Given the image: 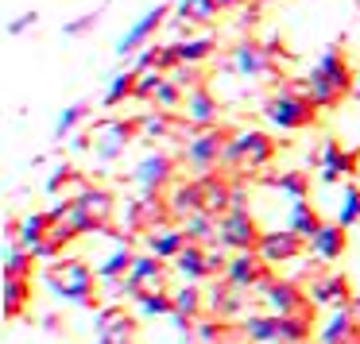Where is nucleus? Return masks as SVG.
<instances>
[{
    "label": "nucleus",
    "mask_w": 360,
    "mask_h": 344,
    "mask_svg": "<svg viewBox=\"0 0 360 344\" xmlns=\"http://www.w3.org/2000/svg\"><path fill=\"white\" fill-rule=\"evenodd\" d=\"M217 4H221V12H233V8H244L248 0H217Z\"/></svg>",
    "instance_id": "obj_51"
},
{
    "label": "nucleus",
    "mask_w": 360,
    "mask_h": 344,
    "mask_svg": "<svg viewBox=\"0 0 360 344\" xmlns=\"http://www.w3.org/2000/svg\"><path fill=\"white\" fill-rule=\"evenodd\" d=\"M143 244H148V251L151 256H159V259H167V263H174L179 259V251L186 248V232L182 228H174V225H159V228H151V232H143Z\"/></svg>",
    "instance_id": "obj_22"
},
{
    "label": "nucleus",
    "mask_w": 360,
    "mask_h": 344,
    "mask_svg": "<svg viewBox=\"0 0 360 344\" xmlns=\"http://www.w3.org/2000/svg\"><path fill=\"white\" fill-rule=\"evenodd\" d=\"M244 340L248 344H283V317L279 313H252V317H244Z\"/></svg>",
    "instance_id": "obj_24"
},
{
    "label": "nucleus",
    "mask_w": 360,
    "mask_h": 344,
    "mask_svg": "<svg viewBox=\"0 0 360 344\" xmlns=\"http://www.w3.org/2000/svg\"><path fill=\"white\" fill-rule=\"evenodd\" d=\"M244 290H236L229 279H213V286L205 290V310L213 313V317H221V321H233V317H240L244 313Z\"/></svg>",
    "instance_id": "obj_15"
},
{
    "label": "nucleus",
    "mask_w": 360,
    "mask_h": 344,
    "mask_svg": "<svg viewBox=\"0 0 360 344\" xmlns=\"http://www.w3.org/2000/svg\"><path fill=\"white\" fill-rule=\"evenodd\" d=\"M202 186H205V209H210L213 217L229 213V194H233V182L217 178V174H202Z\"/></svg>",
    "instance_id": "obj_35"
},
{
    "label": "nucleus",
    "mask_w": 360,
    "mask_h": 344,
    "mask_svg": "<svg viewBox=\"0 0 360 344\" xmlns=\"http://www.w3.org/2000/svg\"><path fill=\"white\" fill-rule=\"evenodd\" d=\"M140 317H174V294L171 290H143L136 298Z\"/></svg>",
    "instance_id": "obj_34"
},
{
    "label": "nucleus",
    "mask_w": 360,
    "mask_h": 344,
    "mask_svg": "<svg viewBox=\"0 0 360 344\" xmlns=\"http://www.w3.org/2000/svg\"><path fill=\"white\" fill-rule=\"evenodd\" d=\"M217 220L221 217H213L210 209H198V213H190V217L182 220V232H186V240H194V244H217Z\"/></svg>",
    "instance_id": "obj_32"
},
{
    "label": "nucleus",
    "mask_w": 360,
    "mask_h": 344,
    "mask_svg": "<svg viewBox=\"0 0 360 344\" xmlns=\"http://www.w3.org/2000/svg\"><path fill=\"white\" fill-rule=\"evenodd\" d=\"M321 225H326V220L318 217V209H314V205L306 201V197H298V201H290V213H287V228H295V232L302 236L306 244L314 240V232H318Z\"/></svg>",
    "instance_id": "obj_28"
},
{
    "label": "nucleus",
    "mask_w": 360,
    "mask_h": 344,
    "mask_svg": "<svg viewBox=\"0 0 360 344\" xmlns=\"http://www.w3.org/2000/svg\"><path fill=\"white\" fill-rule=\"evenodd\" d=\"M356 344H360V340H356Z\"/></svg>",
    "instance_id": "obj_54"
},
{
    "label": "nucleus",
    "mask_w": 360,
    "mask_h": 344,
    "mask_svg": "<svg viewBox=\"0 0 360 344\" xmlns=\"http://www.w3.org/2000/svg\"><path fill=\"white\" fill-rule=\"evenodd\" d=\"M171 294H174V313H179V317H190V321L202 317V310H205L202 282H182L179 290H171Z\"/></svg>",
    "instance_id": "obj_31"
},
{
    "label": "nucleus",
    "mask_w": 360,
    "mask_h": 344,
    "mask_svg": "<svg viewBox=\"0 0 360 344\" xmlns=\"http://www.w3.org/2000/svg\"><path fill=\"white\" fill-rule=\"evenodd\" d=\"M306 93L314 97L318 109H337L349 93H356V74H352V66H349L341 47L321 51V58L306 74Z\"/></svg>",
    "instance_id": "obj_1"
},
{
    "label": "nucleus",
    "mask_w": 360,
    "mask_h": 344,
    "mask_svg": "<svg viewBox=\"0 0 360 344\" xmlns=\"http://www.w3.org/2000/svg\"><path fill=\"white\" fill-rule=\"evenodd\" d=\"M151 105H155V109H163V112H179L182 105H186V89H182L179 81H174L171 74H167L163 86L155 89V101H151Z\"/></svg>",
    "instance_id": "obj_39"
},
{
    "label": "nucleus",
    "mask_w": 360,
    "mask_h": 344,
    "mask_svg": "<svg viewBox=\"0 0 360 344\" xmlns=\"http://www.w3.org/2000/svg\"><path fill=\"white\" fill-rule=\"evenodd\" d=\"M271 263H264V256L259 251H233V259H229V271L225 279L233 282L236 290H259L267 279H271V271H267Z\"/></svg>",
    "instance_id": "obj_13"
},
{
    "label": "nucleus",
    "mask_w": 360,
    "mask_h": 344,
    "mask_svg": "<svg viewBox=\"0 0 360 344\" xmlns=\"http://www.w3.org/2000/svg\"><path fill=\"white\" fill-rule=\"evenodd\" d=\"M259 294H264L267 313H279V317L310 310V294H302L298 282H290V279H267L264 286H259Z\"/></svg>",
    "instance_id": "obj_12"
},
{
    "label": "nucleus",
    "mask_w": 360,
    "mask_h": 344,
    "mask_svg": "<svg viewBox=\"0 0 360 344\" xmlns=\"http://www.w3.org/2000/svg\"><path fill=\"white\" fill-rule=\"evenodd\" d=\"M74 205H78L82 213H89V217H97L101 225H109V217H112V194L105 186H82L78 194H74Z\"/></svg>",
    "instance_id": "obj_26"
},
{
    "label": "nucleus",
    "mask_w": 360,
    "mask_h": 344,
    "mask_svg": "<svg viewBox=\"0 0 360 344\" xmlns=\"http://www.w3.org/2000/svg\"><path fill=\"white\" fill-rule=\"evenodd\" d=\"M43 282L55 290L63 302H74L82 310H101V294H97V271L82 259H55L43 271Z\"/></svg>",
    "instance_id": "obj_2"
},
{
    "label": "nucleus",
    "mask_w": 360,
    "mask_h": 344,
    "mask_svg": "<svg viewBox=\"0 0 360 344\" xmlns=\"http://www.w3.org/2000/svg\"><path fill=\"white\" fill-rule=\"evenodd\" d=\"M225 333H229L225 321L213 317V313H210V317H198V325H194V336L202 344H221V340H225Z\"/></svg>",
    "instance_id": "obj_42"
},
{
    "label": "nucleus",
    "mask_w": 360,
    "mask_h": 344,
    "mask_svg": "<svg viewBox=\"0 0 360 344\" xmlns=\"http://www.w3.org/2000/svg\"><path fill=\"white\" fill-rule=\"evenodd\" d=\"M35 24H39V12H24V16H16L8 24V35H24L27 27H35Z\"/></svg>",
    "instance_id": "obj_48"
},
{
    "label": "nucleus",
    "mask_w": 360,
    "mask_h": 344,
    "mask_svg": "<svg viewBox=\"0 0 360 344\" xmlns=\"http://www.w3.org/2000/svg\"><path fill=\"white\" fill-rule=\"evenodd\" d=\"M35 263H39V259H35L24 244H8V256H4V274H12V279H32Z\"/></svg>",
    "instance_id": "obj_38"
},
{
    "label": "nucleus",
    "mask_w": 360,
    "mask_h": 344,
    "mask_svg": "<svg viewBox=\"0 0 360 344\" xmlns=\"http://www.w3.org/2000/svg\"><path fill=\"white\" fill-rule=\"evenodd\" d=\"M167 205H171V213H174L179 220H186L190 213L205 209V186H202V178H179V182L171 186Z\"/></svg>",
    "instance_id": "obj_20"
},
{
    "label": "nucleus",
    "mask_w": 360,
    "mask_h": 344,
    "mask_svg": "<svg viewBox=\"0 0 360 344\" xmlns=\"http://www.w3.org/2000/svg\"><path fill=\"white\" fill-rule=\"evenodd\" d=\"M356 340H360V313L352 305L333 310V317L318 333V344H356Z\"/></svg>",
    "instance_id": "obj_16"
},
{
    "label": "nucleus",
    "mask_w": 360,
    "mask_h": 344,
    "mask_svg": "<svg viewBox=\"0 0 360 344\" xmlns=\"http://www.w3.org/2000/svg\"><path fill=\"white\" fill-rule=\"evenodd\" d=\"M310 302H314V305H333V310L349 305V302H352V286H349V279H345L341 271H333V274H318V279L310 282Z\"/></svg>",
    "instance_id": "obj_19"
},
{
    "label": "nucleus",
    "mask_w": 360,
    "mask_h": 344,
    "mask_svg": "<svg viewBox=\"0 0 360 344\" xmlns=\"http://www.w3.org/2000/svg\"><path fill=\"white\" fill-rule=\"evenodd\" d=\"M275 151H279V143H275L267 132H259V128H244V132H233V140L225 143V159H221V166L264 171V166H271Z\"/></svg>",
    "instance_id": "obj_5"
},
{
    "label": "nucleus",
    "mask_w": 360,
    "mask_h": 344,
    "mask_svg": "<svg viewBox=\"0 0 360 344\" xmlns=\"http://www.w3.org/2000/svg\"><path fill=\"white\" fill-rule=\"evenodd\" d=\"M337 220H341L345 228L360 225V186L356 182H345V194H341V209H337Z\"/></svg>",
    "instance_id": "obj_41"
},
{
    "label": "nucleus",
    "mask_w": 360,
    "mask_h": 344,
    "mask_svg": "<svg viewBox=\"0 0 360 344\" xmlns=\"http://www.w3.org/2000/svg\"><path fill=\"white\" fill-rule=\"evenodd\" d=\"M171 16H174V8L171 4H155V8H148L140 20H136L132 27H128L124 35L117 39V55L120 58H128V55H140L143 47H148L151 39H155L159 32H163L167 24H171Z\"/></svg>",
    "instance_id": "obj_8"
},
{
    "label": "nucleus",
    "mask_w": 360,
    "mask_h": 344,
    "mask_svg": "<svg viewBox=\"0 0 360 344\" xmlns=\"http://www.w3.org/2000/svg\"><path fill=\"white\" fill-rule=\"evenodd\" d=\"M86 117H89V101H74L70 109H63V117H58V124H55V140L74 135L82 124H86Z\"/></svg>",
    "instance_id": "obj_40"
},
{
    "label": "nucleus",
    "mask_w": 360,
    "mask_h": 344,
    "mask_svg": "<svg viewBox=\"0 0 360 344\" xmlns=\"http://www.w3.org/2000/svg\"><path fill=\"white\" fill-rule=\"evenodd\" d=\"M310 163H321V186H337L341 178H356L360 171V147H341L337 140H326Z\"/></svg>",
    "instance_id": "obj_9"
},
{
    "label": "nucleus",
    "mask_w": 360,
    "mask_h": 344,
    "mask_svg": "<svg viewBox=\"0 0 360 344\" xmlns=\"http://www.w3.org/2000/svg\"><path fill=\"white\" fill-rule=\"evenodd\" d=\"M159 58H163V47H159V43H148V47L140 51V58H136V66L132 70H159Z\"/></svg>",
    "instance_id": "obj_47"
},
{
    "label": "nucleus",
    "mask_w": 360,
    "mask_h": 344,
    "mask_svg": "<svg viewBox=\"0 0 360 344\" xmlns=\"http://www.w3.org/2000/svg\"><path fill=\"white\" fill-rule=\"evenodd\" d=\"M229 209H248V186L233 182V194H229Z\"/></svg>",
    "instance_id": "obj_49"
},
{
    "label": "nucleus",
    "mask_w": 360,
    "mask_h": 344,
    "mask_svg": "<svg viewBox=\"0 0 360 344\" xmlns=\"http://www.w3.org/2000/svg\"><path fill=\"white\" fill-rule=\"evenodd\" d=\"M345 251H349V228H345L341 220H333V225H321L318 232H314L310 256H318L321 263H337Z\"/></svg>",
    "instance_id": "obj_18"
},
{
    "label": "nucleus",
    "mask_w": 360,
    "mask_h": 344,
    "mask_svg": "<svg viewBox=\"0 0 360 344\" xmlns=\"http://www.w3.org/2000/svg\"><path fill=\"white\" fill-rule=\"evenodd\" d=\"M264 186H271V190H279V194H287L290 201H298V197H306V194H310V178H306L302 171L267 174V178H264Z\"/></svg>",
    "instance_id": "obj_36"
},
{
    "label": "nucleus",
    "mask_w": 360,
    "mask_h": 344,
    "mask_svg": "<svg viewBox=\"0 0 360 344\" xmlns=\"http://www.w3.org/2000/svg\"><path fill=\"white\" fill-rule=\"evenodd\" d=\"M120 240V248L112 251L105 263H97V279L101 282H109V279H124L128 271H132V263H136V251H132V236H117Z\"/></svg>",
    "instance_id": "obj_27"
},
{
    "label": "nucleus",
    "mask_w": 360,
    "mask_h": 344,
    "mask_svg": "<svg viewBox=\"0 0 360 344\" xmlns=\"http://www.w3.org/2000/svg\"><path fill=\"white\" fill-rule=\"evenodd\" d=\"M101 12H105V8H97V12H86V16L70 20V24L63 27V32H66V39H82V35H89V32L97 27V20H101Z\"/></svg>",
    "instance_id": "obj_45"
},
{
    "label": "nucleus",
    "mask_w": 360,
    "mask_h": 344,
    "mask_svg": "<svg viewBox=\"0 0 360 344\" xmlns=\"http://www.w3.org/2000/svg\"><path fill=\"white\" fill-rule=\"evenodd\" d=\"M70 182H78V186H86V182L78 178V171H74L70 163H58V166H55V174L47 178V194H55V197H58L66 186H70Z\"/></svg>",
    "instance_id": "obj_44"
},
{
    "label": "nucleus",
    "mask_w": 360,
    "mask_h": 344,
    "mask_svg": "<svg viewBox=\"0 0 360 344\" xmlns=\"http://www.w3.org/2000/svg\"><path fill=\"white\" fill-rule=\"evenodd\" d=\"M182 109H186V120L194 128H213L221 117V101L213 97V89L205 86V81L194 89H186V105H182Z\"/></svg>",
    "instance_id": "obj_17"
},
{
    "label": "nucleus",
    "mask_w": 360,
    "mask_h": 344,
    "mask_svg": "<svg viewBox=\"0 0 360 344\" xmlns=\"http://www.w3.org/2000/svg\"><path fill=\"white\" fill-rule=\"evenodd\" d=\"M174 271L182 274V282H205L210 279V244L190 240L186 248L179 251V259H174Z\"/></svg>",
    "instance_id": "obj_23"
},
{
    "label": "nucleus",
    "mask_w": 360,
    "mask_h": 344,
    "mask_svg": "<svg viewBox=\"0 0 360 344\" xmlns=\"http://www.w3.org/2000/svg\"><path fill=\"white\" fill-rule=\"evenodd\" d=\"M132 182L140 186V194H163V190L174 186V155L167 151H151L136 163Z\"/></svg>",
    "instance_id": "obj_11"
},
{
    "label": "nucleus",
    "mask_w": 360,
    "mask_h": 344,
    "mask_svg": "<svg viewBox=\"0 0 360 344\" xmlns=\"http://www.w3.org/2000/svg\"><path fill=\"white\" fill-rule=\"evenodd\" d=\"M140 135V120H124V117H109L94 128V151L97 163H117L128 151V143Z\"/></svg>",
    "instance_id": "obj_6"
},
{
    "label": "nucleus",
    "mask_w": 360,
    "mask_h": 344,
    "mask_svg": "<svg viewBox=\"0 0 360 344\" xmlns=\"http://www.w3.org/2000/svg\"><path fill=\"white\" fill-rule=\"evenodd\" d=\"M310 248V244L302 240V236L295 232V228H279V232H264V240H259V256H264V263H290V259H298L302 251Z\"/></svg>",
    "instance_id": "obj_14"
},
{
    "label": "nucleus",
    "mask_w": 360,
    "mask_h": 344,
    "mask_svg": "<svg viewBox=\"0 0 360 344\" xmlns=\"http://www.w3.org/2000/svg\"><path fill=\"white\" fill-rule=\"evenodd\" d=\"M259 240H264V232H259L256 217H252L248 209H229L221 213L217 220V244L229 251H256Z\"/></svg>",
    "instance_id": "obj_7"
},
{
    "label": "nucleus",
    "mask_w": 360,
    "mask_h": 344,
    "mask_svg": "<svg viewBox=\"0 0 360 344\" xmlns=\"http://www.w3.org/2000/svg\"><path fill=\"white\" fill-rule=\"evenodd\" d=\"M136 78H140L136 70H120L117 78L109 81V89L101 93V105H105V109H120L124 101H136Z\"/></svg>",
    "instance_id": "obj_33"
},
{
    "label": "nucleus",
    "mask_w": 360,
    "mask_h": 344,
    "mask_svg": "<svg viewBox=\"0 0 360 344\" xmlns=\"http://www.w3.org/2000/svg\"><path fill=\"white\" fill-rule=\"evenodd\" d=\"M356 97H360V78H356Z\"/></svg>",
    "instance_id": "obj_53"
},
{
    "label": "nucleus",
    "mask_w": 360,
    "mask_h": 344,
    "mask_svg": "<svg viewBox=\"0 0 360 344\" xmlns=\"http://www.w3.org/2000/svg\"><path fill=\"white\" fill-rule=\"evenodd\" d=\"M171 78L179 81L182 89H194V86H202V81H205V74H202V66H186V62H179V66L171 70Z\"/></svg>",
    "instance_id": "obj_46"
},
{
    "label": "nucleus",
    "mask_w": 360,
    "mask_h": 344,
    "mask_svg": "<svg viewBox=\"0 0 360 344\" xmlns=\"http://www.w3.org/2000/svg\"><path fill=\"white\" fill-rule=\"evenodd\" d=\"M174 16L194 24V27H210L213 20L221 16V4L217 0H179V4H174Z\"/></svg>",
    "instance_id": "obj_29"
},
{
    "label": "nucleus",
    "mask_w": 360,
    "mask_h": 344,
    "mask_svg": "<svg viewBox=\"0 0 360 344\" xmlns=\"http://www.w3.org/2000/svg\"><path fill=\"white\" fill-rule=\"evenodd\" d=\"M163 78H167L163 70H143L140 78H136V101H155V89L163 86Z\"/></svg>",
    "instance_id": "obj_43"
},
{
    "label": "nucleus",
    "mask_w": 360,
    "mask_h": 344,
    "mask_svg": "<svg viewBox=\"0 0 360 344\" xmlns=\"http://www.w3.org/2000/svg\"><path fill=\"white\" fill-rule=\"evenodd\" d=\"M51 225H55V220H51V213H27V217L20 220V240L16 244H24V248L32 251L35 244L51 232Z\"/></svg>",
    "instance_id": "obj_37"
},
{
    "label": "nucleus",
    "mask_w": 360,
    "mask_h": 344,
    "mask_svg": "<svg viewBox=\"0 0 360 344\" xmlns=\"http://www.w3.org/2000/svg\"><path fill=\"white\" fill-rule=\"evenodd\" d=\"M225 70L240 74V78H271V74H275V58L267 55L264 43L240 39V43L233 47V55L225 58Z\"/></svg>",
    "instance_id": "obj_10"
},
{
    "label": "nucleus",
    "mask_w": 360,
    "mask_h": 344,
    "mask_svg": "<svg viewBox=\"0 0 360 344\" xmlns=\"http://www.w3.org/2000/svg\"><path fill=\"white\" fill-rule=\"evenodd\" d=\"M233 140V132H225V128H198V132H190V140L182 143L179 159L186 171H194V178H202V174H213L221 166V159H225V143Z\"/></svg>",
    "instance_id": "obj_4"
},
{
    "label": "nucleus",
    "mask_w": 360,
    "mask_h": 344,
    "mask_svg": "<svg viewBox=\"0 0 360 344\" xmlns=\"http://www.w3.org/2000/svg\"><path fill=\"white\" fill-rule=\"evenodd\" d=\"M27 302H32V279H12V274H4V317L16 321L27 310Z\"/></svg>",
    "instance_id": "obj_30"
},
{
    "label": "nucleus",
    "mask_w": 360,
    "mask_h": 344,
    "mask_svg": "<svg viewBox=\"0 0 360 344\" xmlns=\"http://www.w3.org/2000/svg\"><path fill=\"white\" fill-rule=\"evenodd\" d=\"M167 259H159V256H151V251H143V256H136V263H132V271H128V279L136 282V290H167Z\"/></svg>",
    "instance_id": "obj_21"
},
{
    "label": "nucleus",
    "mask_w": 360,
    "mask_h": 344,
    "mask_svg": "<svg viewBox=\"0 0 360 344\" xmlns=\"http://www.w3.org/2000/svg\"><path fill=\"white\" fill-rule=\"evenodd\" d=\"M264 117L283 132H302L318 120V105L306 89H298V81H279V89L264 105Z\"/></svg>",
    "instance_id": "obj_3"
},
{
    "label": "nucleus",
    "mask_w": 360,
    "mask_h": 344,
    "mask_svg": "<svg viewBox=\"0 0 360 344\" xmlns=\"http://www.w3.org/2000/svg\"><path fill=\"white\" fill-rule=\"evenodd\" d=\"M43 325H47L51 333H58V317H55V313H47V317H43Z\"/></svg>",
    "instance_id": "obj_52"
},
{
    "label": "nucleus",
    "mask_w": 360,
    "mask_h": 344,
    "mask_svg": "<svg viewBox=\"0 0 360 344\" xmlns=\"http://www.w3.org/2000/svg\"><path fill=\"white\" fill-rule=\"evenodd\" d=\"M89 147H94V135H74V140H70V151H89Z\"/></svg>",
    "instance_id": "obj_50"
},
{
    "label": "nucleus",
    "mask_w": 360,
    "mask_h": 344,
    "mask_svg": "<svg viewBox=\"0 0 360 344\" xmlns=\"http://www.w3.org/2000/svg\"><path fill=\"white\" fill-rule=\"evenodd\" d=\"M174 51H179V62H186V66H205L213 55H217V35H213V32L190 35V39H179V43H174Z\"/></svg>",
    "instance_id": "obj_25"
}]
</instances>
